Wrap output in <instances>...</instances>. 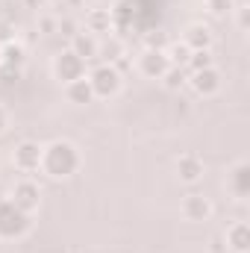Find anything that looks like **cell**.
<instances>
[{"instance_id":"obj_1","label":"cell","mask_w":250,"mask_h":253,"mask_svg":"<svg viewBox=\"0 0 250 253\" xmlns=\"http://www.w3.org/2000/svg\"><path fill=\"white\" fill-rule=\"evenodd\" d=\"M83 165V156L77 150L74 141L68 138H56L50 144H44V156H42V171L50 177V180H68L80 171Z\"/></svg>"},{"instance_id":"obj_2","label":"cell","mask_w":250,"mask_h":253,"mask_svg":"<svg viewBox=\"0 0 250 253\" xmlns=\"http://www.w3.org/2000/svg\"><path fill=\"white\" fill-rule=\"evenodd\" d=\"M88 83L94 91V100H109L118 97L124 88V74L118 71V65H106V62H94L88 68Z\"/></svg>"},{"instance_id":"obj_3","label":"cell","mask_w":250,"mask_h":253,"mask_svg":"<svg viewBox=\"0 0 250 253\" xmlns=\"http://www.w3.org/2000/svg\"><path fill=\"white\" fill-rule=\"evenodd\" d=\"M33 230V215L21 212L9 197L0 200V242H15L24 239Z\"/></svg>"},{"instance_id":"obj_4","label":"cell","mask_w":250,"mask_h":253,"mask_svg":"<svg viewBox=\"0 0 250 253\" xmlns=\"http://www.w3.org/2000/svg\"><path fill=\"white\" fill-rule=\"evenodd\" d=\"M42 156H44V144H39V141H33V138H24V141H18L15 150H12V165H15L18 174L33 177V174L42 171Z\"/></svg>"},{"instance_id":"obj_5","label":"cell","mask_w":250,"mask_h":253,"mask_svg":"<svg viewBox=\"0 0 250 253\" xmlns=\"http://www.w3.org/2000/svg\"><path fill=\"white\" fill-rule=\"evenodd\" d=\"M9 200L21 209V212H27V215H33L39 206H42V189H39V183L33 180V177H21L12 191H9Z\"/></svg>"},{"instance_id":"obj_6","label":"cell","mask_w":250,"mask_h":253,"mask_svg":"<svg viewBox=\"0 0 250 253\" xmlns=\"http://www.w3.org/2000/svg\"><path fill=\"white\" fill-rule=\"evenodd\" d=\"M24 65H27V47L21 42L9 39V42L0 44V77H15L18 80Z\"/></svg>"},{"instance_id":"obj_7","label":"cell","mask_w":250,"mask_h":253,"mask_svg":"<svg viewBox=\"0 0 250 253\" xmlns=\"http://www.w3.org/2000/svg\"><path fill=\"white\" fill-rule=\"evenodd\" d=\"M88 74V65L83 62L74 50H68L65 47L62 53H56V59H53V77L68 85V83H74V80H80V77H85Z\"/></svg>"},{"instance_id":"obj_8","label":"cell","mask_w":250,"mask_h":253,"mask_svg":"<svg viewBox=\"0 0 250 253\" xmlns=\"http://www.w3.org/2000/svg\"><path fill=\"white\" fill-rule=\"evenodd\" d=\"M168 68H171V62H168L165 50H156V47H144V50L138 53V59H135V71H138L144 80H156V83H159Z\"/></svg>"},{"instance_id":"obj_9","label":"cell","mask_w":250,"mask_h":253,"mask_svg":"<svg viewBox=\"0 0 250 253\" xmlns=\"http://www.w3.org/2000/svg\"><path fill=\"white\" fill-rule=\"evenodd\" d=\"M186 85H191V91H194L197 97H215V94L224 88V77H221V71L212 65V68H203V71H191Z\"/></svg>"},{"instance_id":"obj_10","label":"cell","mask_w":250,"mask_h":253,"mask_svg":"<svg viewBox=\"0 0 250 253\" xmlns=\"http://www.w3.org/2000/svg\"><path fill=\"white\" fill-rule=\"evenodd\" d=\"M180 212H183V218L191 221V224H203V221H209L212 218V200L206 197V194H200V191H188L186 197H183V203H180Z\"/></svg>"},{"instance_id":"obj_11","label":"cell","mask_w":250,"mask_h":253,"mask_svg":"<svg viewBox=\"0 0 250 253\" xmlns=\"http://www.w3.org/2000/svg\"><path fill=\"white\" fill-rule=\"evenodd\" d=\"M180 42L186 44L188 50H212L215 33H212V27H209V24H203V21H194V24H188L186 30H183Z\"/></svg>"},{"instance_id":"obj_12","label":"cell","mask_w":250,"mask_h":253,"mask_svg":"<svg viewBox=\"0 0 250 253\" xmlns=\"http://www.w3.org/2000/svg\"><path fill=\"white\" fill-rule=\"evenodd\" d=\"M206 174V162L197 156V153H183L177 159V180L186 183V186H197Z\"/></svg>"},{"instance_id":"obj_13","label":"cell","mask_w":250,"mask_h":253,"mask_svg":"<svg viewBox=\"0 0 250 253\" xmlns=\"http://www.w3.org/2000/svg\"><path fill=\"white\" fill-rule=\"evenodd\" d=\"M97 47H100V36H94V33H88V30H80V33L71 39V44H68V50H74L85 65L97 62Z\"/></svg>"},{"instance_id":"obj_14","label":"cell","mask_w":250,"mask_h":253,"mask_svg":"<svg viewBox=\"0 0 250 253\" xmlns=\"http://www.w3.org/2000/svg\"><path fill=\"white\" fill-rule=\"evenodd\" d=\"M227 191H230L236 200H245L250 194V165L248 162H236V165L227 171Z\"/></svg>"},{"instance_id":"obj_15","label":"cell","mask_w":250,"mask_h":253,"mask_svg":"<svg viewBox=\"0 0 250 253\" xmlns=\"http://www.w3.org/2000/svg\"><path fill=\"white\" fill-rule=\"evenodd\" d=\"M126 56V42L118 39L115 33H106L100 36V47H97V62H106V65H118Z\"/></svg>"},{"instance_id":"obj_16","label":"cell","mask_w":250,"mask_h":253,"mask_svg":"<svg viewBox=\"0 0 250 253\" xmlns=\"http://www.w3.org/2000/svg\"><path fill=\"white\" fill-rule=\"evenodd\" d=\"M221 236H224L227 251L250 253V224H248V221H236V224H230V227H227V233H221Z\"/></svg>"},{"instance_id":"obj_17","label":"cell","mask_w":250,"mask_h":253,"mask_svg":"<svg viewBox=\"0 0 250 253\" xmlns=\"http://www.w3.org/2000/svg\"><path fill=\"white\" fill-rule=\"evenodd\" d=\"M65 97H68L74 106H88V103H94V91H91L88 77H80V80L68 83V85H65Z\"/></svg>"},{"instance_id":"obj_18","label":"cell","mask_w":250,"mask_h":253,"mask_svg":"<svg viewBox=\"0 0 250 253\" xmlns=\"http://www.w3.org/2000/svg\"><path fill=\"white\" fill-rule=\"evenodd\" d=\"M83 30H88V33H94V36L112 33V12H109V9H88Z\"/></svg>"},{"instance_id":"obj_19","label":"cell","mask_w":250,"mask_h":253,"mask_svg":"<svg viewBox=\"0 0 250 253\" xmlns=\"http://www.w3.org/2000/svg\"><path fill=\"white\" fill-rule=\"evenodd\" d=\"M159 83H162L165 91H180V88H186V83H188V71L186 68H174V65H171Z\"/></svg>"},{"instance_id":"obj_20","label":"cell","mask_w":250,"mask_h":253,"mask_svg":"<svg viewBox=\"0 0 250 253\" xmlns=\"http://www.w3.org/2000/svg\"><path fill=\"white\" fill-rule=\"evenodd\" d=\"M165 56H168V62L174 65V68H186V65H188V56H191V50H188L183 42H171V44L165 47Z\"/></svg>"},{"instance_id":"obj_21","label":"cell","mask_w":250,"mask_h":253,"mask_svg":"<svg viewBox=\"0 0 250 253\" xmlns=\"http://www.w3.org/2000/svg\"><path fill=\"white\" fill-rule=\"evenodd\" d=\"M215 65V56H212V50H191V56H188V65L186 71H203V68H212Z\"/></svg>"},{"instance_id":"obj_22","label":"cell","mask_w":250,"mask_h":253,"mask_svg":"<svg viewBox=\"0 0 250 253\" xmlns=\"http://www.w3.org/2000/svg\"><path fill=\"white\" fill-rule=\"evenodd\" d=\"M206 9H209V15H215V18H227V15H233L236 0H206Z\"/></svg>"},{"instance_id":"obj_23","label":"cell","mask_w":250,"mask_h":253,"mask_svg":"<svg viewBox=\"0 0 250 253\" xmlns=\"http://www.w3.org/2000/svg\"><path fill=\"white\" fill-rule=\"evenodd\" d=\"M80 30H83V27H80V21L68 18V15H62V18H59V24H56V33H59V36H65L68 42H71V39H74Z\"/></svg>"},{"instance_id":"obj_24","label":"cell","mask_w":250,"mask_h":253,"mask_svg":"<svg viewBox=\"0 0 250 253\" xmlns=\"http://www.w3.org/2000/svg\"><path fill=\"white\" fill-rule=\"evenodd\" d=\"M56 24H59L56 15H44V12H39V30H42L44 36H53V33H56Z\"/></svg>"},{"instance_id":"obj_25","label":"cell","mask_w":250,"mask_h":253,"mask_svg":"<svg viewBox=\"0 0 250 253\" xmlns=\"http://www.w3.org/2000/svg\"><path fill=\"white\" fill-rule=\"evenodd\" d=\"M233 12H236V21H239V30H248V6H236V9H233Z\"/></svg>"},{"instance_id":"obj_26","label":"cell","mask_w":250,"mask_h":253,"mask_svg":"<svg viewBox=\"0 0 250 253\" xmlns=\"http://www.w3.org/2000/svg\"><path fill=\"white\" fill-rule=\"evenodd\" d=\"M21 3H24V9H30V12H42L47 0H21Z\"/></svg>"},{"instance_id":"obj_27","label":"cell","mask_w":250,"mask_h":253,"mask_svg":"<svg viewBox=\"0 0 250 253\" xmlns=\"http://www.w3.org/2000/svg\"><path fill=\"white\" fill-rule=\"evenodd\" d=\"M6 129H9V109L0 103V135H3Z\"/></svg>"},{"instance_id":"obj_28","label":"cell","mask_w":250,"mask_h":253,"mask_svg":"<svg viewBox=\"0 0 250 253\" xmlns=\"http://www.w3.org/2000/svg\"><path fill=\"white\" fill-rule=\"evenodd\" d=\"M212 253H227V245H224V236H215V239H212Z\"/></svg>"}]
</instances>
